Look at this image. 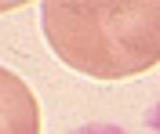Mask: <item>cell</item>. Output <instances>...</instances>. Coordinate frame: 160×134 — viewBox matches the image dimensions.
Returning a JSON list of instances; mask_svg holds the SVG:
<instances>
[{
    "label": "cell",
    "instance_id": "obj_1",
    "mask_svg": "<svg viewBox=\"0 0 160 134\" xmlns=\"http://www.w3.org/2000/svg\"><path fill=\"white\" fill-rule=\"evenodd\" d=\"M37 127L40 116L33 91L0 65V134H37Z\"/></svg>",
    "mask_w": 160,
    "mask_h": 134
},
{
    "label": "cell",
    "instance_id": "obj_2",
    "mask_svg": "<svg viewBox=\"0 0 160 134\" xmlns=\"http://www.w3.org/2000/svg\"><path fill=\"white\" fill-rule=\"evenodd\" d=\"M73 134H124V127H113V123H88V127H77Z\"/></svg>",
    "mask_w": 160,
    "mask_h": 134
}]
</instances>
